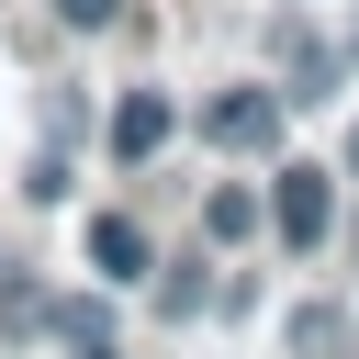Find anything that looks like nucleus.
<instances>
[{
	"instance_id": "1",
	"label": "nucleus",
	"mask_w": 359,
	"mask_h": 359,
	"mask_svg": "<svg viewBox=\"0 0 359 359\" xmlns=\"http://www.w3.org/2000/svg\"><path fill=\"white\" fill-rule=\"evenodd\" d=\"M202 135H213L224 157H269V146H280V90H213V101H202Z\"/></svg>"
},
{
	"instance_id": "2",
	"label": "nucleus",
	"mask_w": 359,
	"mask_h": 359,
	"mask_svg": "<svg viewBox=\"0 0 359 359\" xmlns=\"http://www.w3.org/2000/svg\"><path fill=\"white\" fill-rule=\"evenodd\" d=\"M269 224H280L292 247H325V224H337V191H325V168H280V191H269Z\"/></svg>"
},
{
	"instance_id": "3",
	"label": "nucleus",
	"mask_w": 359,
	"mask_h": 359,
	"mask_svg": "<svg viewBox=\"0 0 359 359\" xmlns=\"http://www.w3.org/2000/svg\"><path fill=\"white\" fill-rule=\"evenodd\" d=\"M90 269H101V280H112V292H123V280H146V269H157V247H146V236H135V213H90Z\"/></svg>"
},
{
	"instance_id": "4",
	"label": "nucleus",
	"mask_w": 359,
	"mask_h": 359,
	"mask_svg": "<svg viewBox=\"0 0 359 359\" xmlns=\"http://www.w3.org/2000/svg\"><path fill=\"white\" fill-rule=\"evenodd\" d=\"M168 123H180V112H168L157 90H123V101H112V157H123V168H135V157H157V146H168Z\"/></svg>"
},
{
	"instance_id": "5",
	"label": "nucleus",
	"mask_w": 359,
	"mask_h": 359,
	"mask_svg": "<svg viewBox=\"0 0 359 359\" xmlns=\"http://www.w3.org/2000/svg\"><path fill=\"white\" fill-rule=\"evenodd\" d=\"M258 224H269V202H258V191H236V180L202 202V236H213V247H236V236H258Z\"/></svg>"
},
{
	"instance_id": "6",
	"label": "nucleus",
	"mask_w": 359,
	"mask_h": 359,
	"mask_svg": "<svg viewBox=\"0 0 359 359\" xmlns=\"http://www.w3.org/2000/svg\"><path fill=\"white\" fill-rule=\"evenodd\" d=\"M112 11H123V0H56V22H79V34H101Z\"/></svg>"
},
{
	"instance_id": "7",
	"label": "nucleus",
	"mask_w": 359,
	"mask_h": 359,
	"mask_svg": "<svg viewBox=\"0 0 359 359\" xmlns=\"http://www.w3.org/2000/svg\"><path fill=\"white\" fill-rule=\"evenodd\" d=\"M90 359H112V348H90Z\"/></svg>"
}]
</instances>
